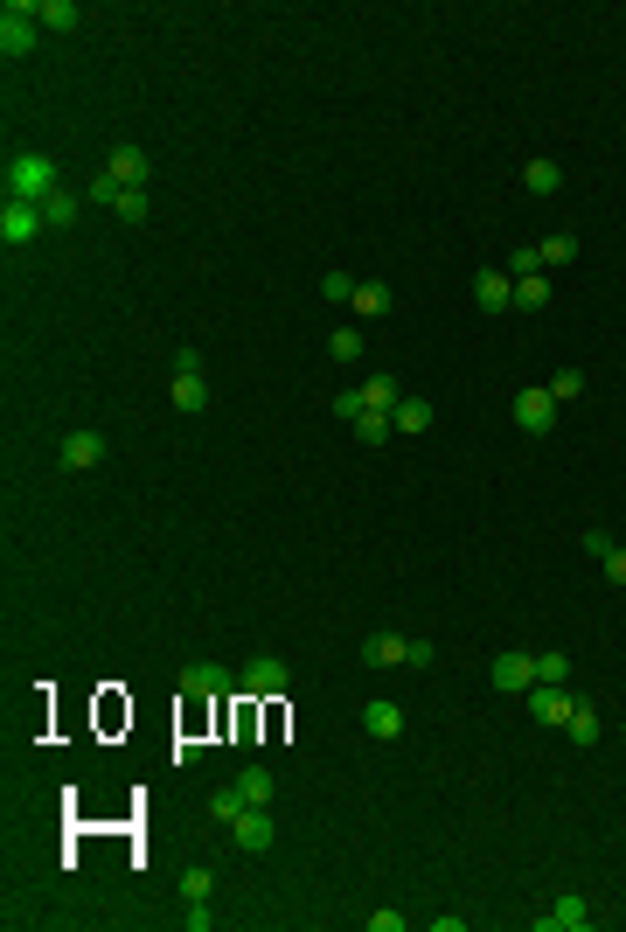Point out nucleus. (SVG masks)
Here are the masks:
<instances>
[{"label":"nucleus","instance_id":"nucleus-29","mask_svg":"<svg viewBox=\"0 0 626 932\" xmlns=\"http://www.w3.org/2000/svg\"><path fill=\"white\" fill-rule=\"evenodd\" d=\"M390 432H397V425H390V411H362V418H355V439H362V446H383Z\"/></svg>","mask_w":626,"mask_h":932},{"label":"nucleus","instance_id":"nucleus-3","mask_svg":"<svg viewBox=\"0 0 626 932\" xmlns=\"http://www.w3.org/2000/svg\"><path fill=\"white\" fill-rule=\"evenodd\" d=\"M293 689V668L279 661V654H258L244 675H237V696H251V703H272V696H286Z\"/></svg>","mask_w":626,"mask_h":932},{"label":"nucleus","instance_id":"nucleus-2","mask_svg":"<svg viewBox=\"0 0 626 932\" xmlns=\"http://www.w3.org/2000/svg\"><path fill=\"white\" fill-rule=\"evenodd\" d=\"M35 14H42V0H7V7H0V56H7V63H21V56L35 49V28H42Z\"/></svg>","mask_w":626,"mask_h":932},{"label":"nucleus","instance_id":"nucleus-23","mask_svg":"<svg viewBox=\"0 0 626 932\" xmlns=\"http://www.w3.org/2000/svg\"><path fill=\"white\" fill-rule=\"evenodd\" d=\"M550 307V279L536 272V279H515V313H543Z\"/></svg>","mask_w":626,"mask_h":932},{"label":"nucleus","instance_id":"nucleus-31","mask_svg":"<svg viewBox=\"0 0 626 932\" xmlns=\"http://www.w3.org/2000/svg\"><path fill=\"white\" fill-rule=\"evenodd\" d=\"M536 682H571V654L543 647V654H536Z\"/></svg>","mask_w":626,"mask_h":932},{"label":"nucleus","instance_id":"nucleus-10","mask_svg":"<svg viewBox=\"0 0 626 932\" xmlns=\"http://www.w3.org/2000/svg\"><path fill=\"white\" fill-rule=\"evenodd\" d=\"M105 174H119L126 188H147V174H154V160H147V147H126V140H119V147L105 154Z\"/></svg>","mask_w":626,"mask_h":932},{"label":"nucleus","instance_id":"nucleus-27","mask_svg":"<svg viewBox=\"0 0 626 932\" xmlns=\"http://www.w3.org/2000/svg\"><path fill=\"white\" fill-rule=\"evenodd\" d=\"M42 223H49V230H63V223H77V195H70V188H56V195L42 202Z\"/></svg>","mask_w":626,"mask_h":932},{"label":"nucleus","instance_id":"nucleus-37","mask_svg":"<svg viewBox=\"0 0 626 932\" xmlns=\"http://www.w3.org/2000/svg\"><path fill=\"white\" fill-rule=\"evenodd\" d=\"M585 550H592V557H599V564H606V557H613V550H620V543H613V529H599V522H592V529H585Z\"/></svg>","mask_w":626,"mask_h":932},{"label":"nucleus","instance_id":"nucleus-16","mask_svg":"<svg viewBox=\"0 0 626 932\" xmlns=\"http://www.w3.org/2000/svg\"><path fill=\"white\" fill-rule=\"evenodd\" d=\"M362 397H369V411H397V404H404V383H397L390 369H369V376H362Z\"/></svg>","mask_w":626,"mask_h":932},{"label":"nucleus","instance_id":"nucleus-9","mask_svg":"<svg viewBox=\"0 0 626 932\" xmlns=\"http://www.w3.org/2000/svg\"><path fill=\"white\" fill-rule=\"evenodd\" d=\"M585 926H592V905H585L578 891H564V898L536 919V932H585Z\"/></svg>","mask_w":626,"mask_h":932},{"label":"nucleus","instance_id":"nucleus-15","mask_svg":"<svg viewBox=\"0 0 626 932\" xmlns=\"http://www.w3.org/2000/svg\"><path fill=\"white\" fill-rule=\"evenodd\" d=\"M174 411H209V376L202 369H174Z\"/></svg>","mask_w":626,"mask_h":932},{"label":"nucleus","instance_id":"nucleus-34","mask_svg":"<svg viewBox=\"0 0 626 932\" xmlns=\"http://www.w3.org/2000/svg\"><path fill=\"white\" fill-rule=\"evenodd\" d=\"M327 411H334V418H341V425H355V418H362V411H369V397H362V383H355V390H341V397H334V404H327Z\"/></svg>","mask_w":626,"mask_h":932},{"label":"nucleus","instance_id":"nucleus-6","mask_svg":"<svg viewBox=\"0 0 626 932\" xmlns=\"http://www.w3.org/2000/svg\"><path fill=\"white\" fill-rule=\"evenodd\" d=\"M571 703H578V689H564V682H536V689H529V717H536V724H557V731H564V724H571Z\"/></svg>","mask_w":626,"mask_h":932},{"label":"nucleus","instance_id":"nucleus-30","mask_svg":"<svg viewBox=\"0 0 626 932\" xmlns=\"http://www.w3.org/2000/svg\"><path fill=\"white\" fill-rule=\"evenodd\" d=\"M327 355H334V362H362V334H355V327H334V334H327Z\"/></svg>","mask_w":626,"mask_h":932},{"label":"nucleus","instance_id":"nucleus-24","mask_svg":"<svg viewBox=\"0 0 626 932\" xmlns=\"http://www.w3.org/2000/svg\"><path fill=\"white\" fill-rule=\"evenodd\" d=\"M348 307L362 313V320H376V313H390V286H376V279H362V286H355V300H348Z\"/></svg>","mask_w":626,"mask_h":932},{"label":"nucleus","instance_id":"nucleus-12","mask_svg":"<svg viewBox=\"0 0 626 932\" xmlns=\"http://www.w3.org/2000/svg\"><path fill=\"white\" fill-rule=\"evenodd\" d=\"M473 307H480V313H508V307H515V279H508V272H480V279H473Z\"/></svg>","mask_w":626,"mask_h":932},{"label":"nucleus","instance_id":"nucleus-5","mask_svg":"<svg viewBox=\"0 0 626 932\" xmlns=\"http://www.w3.org/2000/svg\"><path fill=\"white\" fill-rule=\"evenodd\" d=\"M223 689H237V675H230V668H216V661L181 668V696H188V703H216Z\"/></svg>","mask_w":626,"mask_h":932},{"label":"nucleus","instance_id":"nucleus-41","mask_svg":"<svg viewBox=\"0 0 626 932\" xmlns=\"http://www.w3.org/2000/svg\"><path fill=\"white\" fill-rule=\"evenodd\" d=\"M606 585H620V592H626V550H613V557H606Z\"/></svg>","mask_w":626,"mask_h":932},{"label":"nucleus","instance_id":"nucleus-40","mask_svg":"<svg viewBox=\"0 0 626 932\" xmlns=\"http://www.w3.org/2000/svg\"><path fill=\"white\" fill-rule=\"evenodd\" d=\"M369 932H404V912H369Z\"/></svg>","mask_w":626,"mask_h":932},{"label":"nucleus","instance_id":"nucleus-14","mask_svg":"<svg viewBox=\"0 0 626 932\" xmlns=\"http://www.w3.org/2000/svg\"><path fill=\"white\" fill-rule=\"evenodd\" d=\"M105 460V432H70V439H63V466H70V473H84V466H98Z\"/></svg>","mask_w":626,"mask_h":932},{"label":"nucleus","instance_id":"nucleus-33","mask_svg":"<svg viewBox=\"0 0 626 932\" xmlns=\"http://www.w3.org/2000/svg\"><path fill=\"white\" fill-rule=\"evenodd\" d=\"M501 272H508V279H536V272H543V258H536V244H515V258H508Z\"/></svg>","mask_w":626,"mask_h":932},{"label":"nucleus","instance_id":"nucleus-13","mask_svg":"<svg viewBox=\"0 0 626 932\" xmlns=\"http://www.w3.org/2000/svg\"><path fill=\"white\" fill-rule=\"evenodd\" d=\"M362 661H369V668H404V661H411V640H404V633H369V640H362Z\"/></svg>","mask_w":626,"mask_h":932},{"label":"nucleus","instance_id":"nucleus-11","mask_svg":"<svg viewBox=\"0 0 626 932\" xmlns=\"http://www.w3.org/2000/svg\"><path fill=\"white\" fill-rule=\"evenodd\" d=\"M230 828H237V849H244V856H265V849H272V814H265V807H244Z\"/></svg>","mask_w":626,"mask_h":932},{"label":"nucleus","instance_id":"nucleus-39","mask_svg":"<svg viewBox=\"0 0 626 932\" xmlns=\"http://www.w3.org/2000/svg\"><path fill=\"white\" fill-rule=\"evenodd\" d=\"M320 293H327V300H355V279H348V272H327Z\"/></svg>","mask_w":626,"mask_h":932},{"label":"nucleus","instance_id":"nucleus-17","mask_svg":"<svg viewBox=\"0 0 626 932\" xmlns=\"http://www.w3.org/2000/svg\"><path fill=\"white\" fill-rule=\"evenodd\" d=\"M362 731H369V738H404V710L376 696V703H362Z\"/></svg>","mask_w":626,"mask_h":932},{"label":"nucleus","instance_id":"nucleus-8","mask_svg":"<svg viewBox=\"0 0 626 932\" xmlns=\"http://www.w3.org/2000/svg\"><path fill=\"white\" fill-rule=\"evenodd\" d=\"M515 425H522L529 439H543V432L557 425V397H550V390H522V397H515Z\"/></svg>","mask_w":626,"mask_h":932},{"label":"nucleus","instance_id":"nucleus-1","mask_svg":"<svg viewBox=\"0 0 626 932\" xmlns=\"http://www.w3.org/2000/svg\"><path fill=\"white\" fill-rule=\"evenodd\" d=\"M0 181H7V195H14V202H35V209H42V202H49V195L63 188L56 160H49V154H28V147H21V154H7Z\"/></svg>","mask_w":626,"mask_h":932},{"label":"nucleus","instance_id":"nucleus-28","mask_svg":"<svg viewBox=\"0 0 626 932\" xmlns=\"http://www.w3.org/2000/svg\"><path fill=\"white\" fill-rule=\"evenodd\" d=\"M543 390H550V397H557V411H564V404H578V397H585V376H578V369H557Z\"/></svg>","mask_w":626,"mask_h":932},{"label":"nucleus","instance_id":"nucleus-20","mask_svg":"<svg viewBox=\"0 0 626 932\" xmlns=\"http://www.w3.org/2000/svg\"><path fill=\"white\" fill-rule=\"evenodd\" d=\"M522 188H529V195H557V188H564V167H557V160H529Z\"/></svg>","mask_w":626,"mask_h":932},{"label":"nucleus","instance_id":"nucleus-18","mask_svg":"<svg viewBox=\"0 0 626 932\" xmlns=\"http://www.w3.org/2000/svg\"><path fill=\"white\" fill-rule=\"evenodd\" d=\"M432 418H439V411H432V404H425V397H404V404H397V411H390V425H397V432H404V439H418V432H432Z\"/></svg>","mask_w":626,"mask_h":932},{"label":"nucleus","instance_id":"nucleus-32","mask_svg":"<svg viewBox=\"0 0 626 932\" xmlns=\"http://www.w3.org/2000/svg\"><path fill=\"white\" fill-rule=\"evenodd\" d=\"M119 195H126V181H119V174H98V181L84 188V202H105V209H119Z\"/></svg>","mask_w":626,"mask_h":932},{"label":"nucleus","instance_id":"nucleus-21","mask_svg":"<svg viewBox=\"0 0 626 932\" xmlns=\"http://www.w3.org/2000/svg\"><path fill=\"white\" fill-rule=\"evenodd\" d=\"M536 258H543V272H557V265H571V258H578V237H571V230H557V237H543V244H536Z\"/></svg>","mask_w":626,"mask_h":932},{"label":"nucleus","instance_id":"nucleus-22","mask_svg":"<svg viewBox=\"0 0 626 932\" xmlns=\"http://www.w3.org/2000/svg\"><path fill=\"white\" fill-rule=\"evenodd\" d=\"M244 807H251V800H244V793H237V779H230V786H216V793H209V821H223V828H230V821H237V814H244Z\"/></svg>","mask_w":626,"mask_h":932},{"label":"nucleus","instance_id":"nucleus-36","mask_svg":"<svg viewBox=\"0 0 626 932\" xmlns=\"http://www.w3.org/2000/svg\"><path fill=\"white\" fill-rule=\"evenodd\" d=\"M119 216H126V223H147V188H126V195H119Z\"/></svg>","mask_w":626,"mask_h":932},{"label":"nucleus","instance_id":"nucleus-19","mask_svg":"<svg viewBox=\"0 0 626 932\" xmlns=\"http://www.w3.org/2000/svg\"><path fill=\"white\" fill-rule=\"evenodd\" d=\"M564 731H571V745H599V731H606V724H599V703H592V696H578Z\"/></svg>","mask_w":626,"mask_h":932},{"label":"nucleus","instance_id":"nucleus-38","mask_svg":"<svg viewBox=\"0 0 626 932\" xmlns=\"http://www.w3.org/2000/svg\"><path fill=\"white\" fill-rule=\"evenodd\" d=\"M181 919H188V932H209V926H216V912H209V898H188V912H181Z\"/></svg>","mask_w":626,"mask_h":932},{"label":"nucleus","instance_id":"nucleus-7","mask_svg":"<svg viewBox=\"0 0 626 932\" xmlns=\"http://www.w3.org/2000/svg\"><path fill=\"white\" fill-rule=\"evenodd\" d=\"M42 230H49V223H42V209H35V202H14V195L0 202V237H7V244H35Z\"/></svg>","mask_w":626,"mask_h":932},{"label":"nucleus","instance_id":"nucleus-4","mask_svg":"<svg viewBox=\"0 0 626 932\" xmlns=\"http://www.w3.org/2000/svg\"><path fill=\"white\" fill-rule=\"evenodd\" d=\"M494 689H508V696H529L536 689V654H522V647H508V654H494Z\"/></svg>","mask_w":626,"mask_h":932},{"label":"nucleus","instance_id":"nucleus-25","mask_svg":"<svg viewBox=\"0 0 626 932\" xmlns=\"http://www.w3.org/2000/svg\"><path fill=\"white\" fill-rule=\"evenodd\" d=\"M237 793H244L251 807H265V800H272V773H265V766H244V773H237Z\"/></svg>","mask_w":626,"mask_h":932},{"label":"nucleus","instance_id":"nucleus-35","mask_svg":"<svg viewBox=\"0 0 626 932\" xmlns=\"http://www.w3.org/2000/svg\"><path fill=\"white\" fill-rule=\"evenodd\" d=\"M181 891H188V898H209V891H216V870H209V863H188V870H181Z\"/></svg>","mask_w":626,"mask_h":932},{"label":"nucleus","instance_id":"nucleus-26","mask_svg":"<svg viewBox=\"0 0 626 932\" xmlns=\"http://www.w3.org/2000/svg\"><path fill=\"white\" fill-rule=\"evenodd\" d=\"M35 21H42V28H63V35H70V28H77L84 14H77V0H42V14H35Z\"/></svg>","mask_w":626,"mask_h":932}]
</instances>
